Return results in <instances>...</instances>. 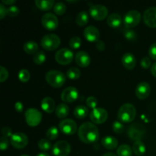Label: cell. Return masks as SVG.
<instances>
[{"label": "cell", "mask_w": 156, "mask_h": 156, "mask_svg": "<svg viewBox=\"0 0 156 156\" xmlns=\"http://www.w3.org/2000/svg\"><path fill=\"white\" fill-rule=\"evenodd\" d=\"M79 138L82 143L90 144L97 141L99 138V131L92 123L87 122L81 125L78 130Z\"/></svg>", "instance_id": "6da1fadb"}, {"label": "cell", "mask_w": 156, "mask_h": 156, "mask_svg": "<svg viewBox=\"0 0 156 156\" xmlns=\"http://www.w3.org/2000/svg\"><path fill=\"white\" fill-rule=\"evenodd\" d=\"M136 115V110L134 105L130 103H126L122 105L117 113L119 120L123 123H130L133 121Z\"/></svg>", "instance_id": "7a4b0ae2"}, {"label": "cell", "mask_w": 156, "mask_h": 156, "mask_svg": "<svg viewBox=\"0 0 156 156\" xmlns=\"http://www.w3.org/2000/svg\"><path fill=\"white\" fill-rule=\"evenodd\" d=\"M66 76L58 70H50L46 74V81L53 88H60L65 84Z\"/></svg>", "instance_id": "3957f363"}, {"label": "cell", "mask_w": 156, "mask_h": 156, "mask_svg": "<svg viewBox=\"0 0 156 156\" xmlns=\"http://www.w3.org/2000/svg\"><path fill=\"white\" fill-rule=\"evenodd\" d=\"M60 38L54 34L44 35L41 41V45L46 50H54L60 45Z\"/></svg>", "instance_id": "277c9868"}, {"label": "cell", "mask_w": 156, "mask_h": 156, "mask_svg": "<svg viewBox=\"0 0 156 156\" xmlns=\"http://www.w3.org/2000/svg\"><path fill=\"white\" fill-rule=\"evenodd\" d=\"M25 121L28 126H37L42 120V114L35 108H29L24 113Z\"/></svg>", "instance_id": "5b68a950"}, {"label": "cell", "mask_w": 156, "mask_h": 156, "mask_svg": "<svg viewBox=\"0 0 156 156\" xmlns=\"http://www.w3.org/2000/svg\"><path fill=\"white\" fill-rule=\"evenodd\" d=\"M141 14L136 10H131L126 12L123 18V24L126 28H132L140 24Z\"/></svg>", "instance_id": "8992f818"}, {"label": "cell", "mask_w": 156, "mask_h": 156, "mask_svg": "<svg viewBox=\"0 0 156 156\" xmlns=\"http://www.w3.org/2000/svg\"><path fill=\"white\" fill-rule=\"evenodd\" d=\"M74 54L69 49L62 48L56 52L55 59L60 65H68L73 60Z\"/></svg>", "instance_id": "52a82bcc"}, {"label": "cell", "mask_w": 156, "mask_h": 156, "mask_svg": "<svg viewBox=\"0 0 156 156\" xmlns=\"http://www.w3.org/2000/svg\"><path fill=\"white\" fill-rule=\"evenodd\" d=\"M89 13L96 21H102L108 16V9L103 5H92L89 9Z\"/></svg>", "instance_id": "ba28073f"}, {"label": "cell", "mask_w": 156, "mask_h": 156, "mask_svg": "<svg viewBox=\"0 0 156 156\" xmlns=\"http://www.w3.org/2000/svg\"><path fill=\"white\" fill-rule=\"evenodd\" d=\"M59 130L61 133L67 136L73 135L77 131V123L72 119H65L59 124Z\"/></svg>", "instance_id": "9c48e42d"}, {"label": "cell", "mask_w": 156, "mask_h": 156, "mask_svg": "<svg viewBox=\"0 0 156 156\" xmlns=\"http://www.w3.org/2000/svg\"><path fill=\"white\" fill-rule=\"evenodd\" d=\"M41 23L44 28L48 30H54L57 28L59 21L54 14L46 13L44 14L41 18Z\"/></svg>", "instance_id": "30bf717a"}, {"label": "cell", "mask_w": 156, "mask_h": 156, "mask_svg": "<svg viewBox=\"0 0 156 156\" xmlns=\"http://www.w3.org/2000/svg\"><path fill=\"white\" fill-rule=\"evenodd\" d=\"M10 142L14 148L21 149L25 148L28 144V138L23 133H15L10 138Z\"/></svg>", "instance_id": "8fae6325"}, {"label": "cell", "mask_w": 156, "mask_h": 156, "mask_svg": "<svg viewBox=\"0 0 156 156\" xmlns=\"http://www.w3.org/2000/svg\"><path fill=\"white\" fill-rule=\"evenodd\" d=\"M108 117V113L104 108H97L93 109L90 113V119L91 122L96 124H101L104 123Z\"/></svg>", "instance_id": "7c38bea8"}, {"label": "cell", "mask_w": 156, "mask_h": 156, "mask_svg": "<svg viewBox=\"0 0 156 156\" xmlns=\"http://www.w3.org/2000/svg\"><path fill=\"white\" fill-rule=\"evenodd\" d=\"M71 152V146L66 141H59L55 143L52 153L55 156H67Z\"/></svg>", "instance_id": "4fadbf2b"}, {"label": "cell", "mask_w": 156, "mask_h": 156, "mask_svg": "<svg viewBox=\"0 0 156 156\" xmlns=\"http://www.w3.org/2000/svg\"><path fill=\"white\" fill-rule=\"evenodd\" d=\"M79 91L74 87H68L62 91L61 99L66 103H72L76 101L79 98Z\"/></svg>", "instance_id": "5bb4252c"}, {"label": "cell", "mask_w": 156, "mask_h": 156, "mask_svg": "<svg viewBox=\"0 0 156 156\" xmlns=\"http://www.w3.org/2000/svg\"><path fill=\"white\" fill-rule=\"evenodd\" d=\"M143 21L148 27H156V7L146 9L143 14Z\"/></svg>", "instance_id": "9a60e30c"}, {"label": "cell", "mask_w": 156, "mask_h": 156, "mask_svg": "<svg viewBox=\"0 0 156 156\" xmlns=\"http://www.w3.org/2000/svg\"><path fill=\"white\" fill-rule=\"evenodd\" d=\"M127 133H128V136H129V137L131 139V140L138 141V140H140V139L142 138V136L144 135L145 133L144 126H142V125L135 123V124H133L132 126H129Z\"/></svg>", "instance_id": "2e32d148"}, {"label": "cell", "mask_w": 156, "mask_h": 156, "mask_svg": "<svg viewBox=\"0 0 156 156\" xmlns=\"http://www.w3.org/2000/svg\"><path fill=\"white\" fill-rule=\"evenodd\" d=\"M150 85L148 82H140L136 88V95L137 96L139 99H141V100L147 98L150 94Z\"/></svg>", "instance_id": "e0dca14e"}, {"label": "cell", "mask_w": 156, "mask_h": 156, "mask_svg": "<svg viewBox=\"0 0 156 156\" xmlns=\"http://www.w3.org/2000/svg\"><path fill=\"white\" fill-rule=\"evenodd\" d=\"M84 37L89 42H97L99 41L100 32L94 26H88L84 30Z\"/></svg>", "instance_id": "ac0fdd59"}, {"label": "cell", "mask_w": 156, "mask_h": 156, "mask_svg": "<svg viewBox=\"0 0 156 156\" xmlns=\"http://www.w3.org/2000/svg\"><path fill=\"white\" fill-rule=\"evenodd\" d=\"M75 60H76V64L82 68L88 67L91 63V57L88 53L85 51L78 52L75 57Z\"/></svg>", "instance_id": "d6986e66"}, {"label": "cell", "mask_w": 156, "mask_h": 156, "mask_svg": "<svg viewBox=\"0 0 156 156\" xmlns=\"http://www.w3.org/2000/svg\"><path fill=\"white\" fill-rule=\"evenodd\" d=\"M122 63L123 66L127 69H133L136 64V57L133 54L130 53H125L121 59Z\"/></svg>", "instance_id": "ffe728a7"}, {"label": "cell", "mask_w": 156, "mask_h": 156, "mask_svg": "<svg viewBox=\"0 0 156 156\" xmlns=\"http://www.w3.org/2000/svg\"><path fill=\"white\" fill-rule=\"evenodd\" d=\"M41 108L46 113L51 114L56 111V103L54 100L50 97H46L41 101Z\"/></svg>", "instance_id": "44dd1931"}, {"label": "cell", "mask_w": 156, "mask_h": 156, "mask_svg": "<svg viewBox=\"0 0 156 156\" xmlns=\"http://www.w3.org/2000/svg\"><path fill=\"white\" fill-rule=\"evenodd\" d=\"M101 144L105 149H109V150H114L118 146V141L114 137L108 136H105L102 139Z\"/></svg>", "instance_id": "7402d4cb"}, {"label": "cell", "mask_w": 156, "mask_h": 156, "mask_svg": "<svg viewBox=\"0 0 156 156\" xmlns=\"http://www.w3.org/2000/svg\"><path fill=\"white\" fill-rule=\"evenodd\" d=\"M108 24L110 27L113 28H116L121 25L122 24V18L119 14L112 13L108 16Z\"/></svg>", "instance_id": "603a6c76"}, {"label": "cell", "mask_w": 156, "mask_h": 156, "mask_svg": "<svg viewBox=\"0 0 156 156\" xmlns=\"http://www.w3.org/2000/svg\"><path fill=\"white\" fill-rule=\"evenodd\" d=\"M55 2L53 0H36L35 5L42 11H49L54 7Z\"/></svg>", "instance_id": "cb8c5ba5"}, {"label": "cell", "mask_w": 156, "mask_h": 156, "mask_svg": "<svg viewBox=\"0 0 156 156\" xmlns=\"http://www.w3.org/2000/svg\"><path fill=\"white\" fill-rule=\"evenodd\" d=\"M69 108L66 104H59L56 108V114L59 118L63 119L68 116Z\"/></svg>", "instance_id": "d4e9b609"}, {"label": "cell", "mask_w": 156, "mask_h": 156, "mask_svg": "<svg viewBox=\"0 0 156 156\" xmlns=\"http://www.w3.org/2000/svg\"><path fill=\"white\" fill-rule=\"evenodd\" d=\"M146 151V146H145V144L141 141V140L136 141L135 143H133V152H134V154H135L136 155L142 156L143 155H144Z\"/></svg>", "instance_id": "484cf974"}, {"label": "cell", "mask_w": 156, "mask_h": 156, "mask_svg": "<svg viewBox=\"0 0 156 156\" xmlns=\"http://www.w3.org/2000/svg\"><path fill=\"white\" fill-rule=\"evenodd\" d=\"M88 109L84 105H78L74 110V116L78 119H84L88 116Z\"/></svg>", "instance_id": "4316f807"}, {"label": "cell", "mask_w": 156, "mask_h": 156, "mask_svg": "<svg viewBox=\"0 0 156 156\" xmlns=\"http://www.w3.org/2000/svg\"><path fill=\"white\" fill-rule=\"evenodd\" d=\"M24 50L27 54H34L36 53L38 50V45L34 41H27L24 44Z\"/></svg>", "instance_id": "83f0119b"}, {"label": "cell", "mask_w": 156, "mask_h": 156, "mask_svg": "<svg viewBox=\"0 0 156 156\" xmlns=\"http://www.w3.org/2000/svg\"><path fill=\"white\" fill-rule=\"evenodd\" d=\"M88 19H89V16H88V12L85 11H82V12H79L76 16V24L79 26H85L88 22Z\"/></svg>", "instance_id": "f1b7e54d"}, {"label": "cell", "mask_w": 156, "mask_h": 156, "mask_svg": "<svg viewBox=\"0 0 156 156\" xmlns=\"http://www.w3.org/2000/svg\"><path fill=\"white\" fill-rule=\"evenodd\" d=\"M133 152V149L126 144L121 145L117 148V156H132Z\"/></svg>", "instance_id": "f546056e"}, {"label": "cell", "mask_w": 156, "mask_h": 156, "mask_svg": "<svg viewBox=\"0 0 156 156\" xmlns=\"http://www.w3.org/2000/svg\"><path fill=\"white\" fill-rule=\"evenodd\" d=\"M66 76L71 80H76L81 76V71L76 67H72L67 70Z\"/></svg>", "instance_id": "4dcf8cb0"}, {"label": "cell", "mask_w": 156, "mask_h": 156, "mask_svg": "<svg viewBox=\"0 0 156 156\" xmlns=\"http://www.w3.org/2000/svg\"><path fill=\"white\" fill-rule=\"evenodd\" d=\"M46 136H47V137L50 140H56L58 137V136H59V129H58L56 126H51V127H50L47 129Z\"/></svg>", "instance_id": "1f68e13d"}, {"label": "cell", "mask_w": 156, "mask_h": 156, "mask_svg": "<svg viewBox=\"0 0 156 156\" xmlns=\"http://www.w3.org/2000/svg\"><path fill=\"white\" fill-rule=\"evenodd\" d=\"M34 62L37 65H41L46 61V55L44 52L38 51L34 56Z\"/></svg>", "instance_id": "d6a6232c"}, {"label": "cell", "mask_w": 156, "mask_h": 156, "mask_svg": "<svg viewBox=\"0 0 156 156\" xmlns=\"http://www.w3.org/2000/svg\"><path fill=\"white\" fill-rule=\"evenodd\" d=\"M123 34L125 38L129 41H134L136 40L137 34L133 30L130 28H124L123 29Z\"/></svg>", "instance_id": "836d02e7"}, {"label": "cell", "mask_w": 156, "mask_h": 156, "mask_svg": "<svg viewBox=\"0 0 156 156\" xmlns=\"http://www.w3.org/2000/svg\"><path fill=\"white\" fill-rule=\"evenodd\" d=\"M66 6L63 2H61L56 3L53 7V12L56 15H63L66 12Z\"/></svg>", "instance_id": "e575fe53"}, {"label": "cell", "mask_w": 156, "mask_h": 156, "mask_svg": "<svg viewBox=\"0 0 156 156\" xmlns=\"http://www.w3.org/2000/svg\"><path fill=\"white\" fill-rule=\"evenodd\" d=\"M82 45V40L77 36L73 37L69 41V47L73 50H78Z\"/></svg>", "instance_id": "d590c367"}, {"label": "cell", "mask_w": 156, "mask_h": 156, "mask_svg": "<svg viewBox=\"0 0 156 156\" xmlns=\"http://www.w3.org/2000/svg\"><path fill=\"white\" fill-rule=\"evenodd\" d=\"M38 147L41 150L47 152V151L50 150L52 147V144L48 140H45V139H42L38 142Z\"/></svg>", "instance_id": "8d00e7d4"}, {"label": "cell", "mask_w": 156, "mask_h": 156, "mask_svg": "<svg viewBox=\"0 0 156 156\" xmlns=\"http://www.w3.org/2000/svg\"><path fill=\"white\" fill-rule=\"evenodd\" d=\"M18 79L21 82H28L29 79L30 78V72L27 69H21L20 70L19 73H18Z\"/></svg>", "instance_id": "74e56055"}, {"label": "cell", "mask_w": 156, "mask_h": 156, "mask_svg": "<svg viewBox=\"0 0 156 156\" xmlns=\"http://www.w3.org/2000/svg\"><path fill=\"white\" fill-rule=\"evenodd\" d=\"M112 127H113V130H114V133L117 134H120L121 133L123 132V129H124V126L122 123H120V121H116L114 122L112 125Z\"/></svg>", "instance_id": "f35d334b"}, {"label": "cell", "mask_w": 156, "mask_h": 156, "mask_svg": "<svg viewBox=\"0 0 156 156\" xmlns=\"http://www.w3.org/2000/svg\"><path fill=\"white\" fill-rule=\"evenodd\" d=\"M86 105L89 108H91V109H95L97 108L98 105V100L96 98L93 97V96H90L88 98L86 99Z\"/></svg>", "instance_id": "ab89813d"}, {"label": "cell", "mask_w": 156, "mask_h": 156, "mask_svg": "<svg viewBox=\"0 0 156 156\" xmlns=\"http://www.w3.org/2000/svg\"><path fill=\"white\" fill-rule=\"evenodd\" d=\"M19 9L15 5H12L8 9V15L9 17H16L19 14Z\"/></svg>", "instance_id": "60d3db41"}, {"label": "cell", "mask_w": 156, "mask_h": 156, "mask_svg": "<svg viewBox=\"0 0 156 156\" xmlns=\"http://www.w3.org/2000/svg\"><path fill=\"white\" fill-rule=\"evenodd\" d=\"M0 82H4L5 81L7 80L8 77H9V72L6 69L5 67L0 66Z\"/></svg>", "instance_id": "b9f144b4"}, {"label": "cell", "mask_w": 156, "mask_h": 156, "mask_svg": "<svg viewBox=\"0 0 156 156\" xmlns=\"http://www.w3.org/2000/svg\"><path fill=\"white\" fill-rule=\"evenodd\" d=\"M2 134L5 138H11L12 136L13 135L12 129L10 127H9V126H5V127H3L2 129Z\"/></svg>", "instance_id": "7bdbcfd3"}, {"label": "cell", "mask_w": 156, "mask_h": 156, "mask_svg": "<svg viewBox=\"0 0 156 156\" xmlns=\"http://www.w3.org/2000/svg\"><path fill=\"white\" fill-rule=\"evenodd\" d=\"M9 145V142L8 138H5V137L2 136L0 139V149L1 150H5V149H8Z\"/></svg>", "instance_id": "ee69618b"}, {"label": "cell", "mask_w": 156, "mask_h": 156, "mask_svg": "<svg viewBox=\"0 0 156 156\" xmlns=\"http://www.w3.org/2000/svg\"><path fill=\"white\" fill-rule=\"evenodd\" d=\"M149 55L152 59L156 60V42L152 44L149 49Z\"/></svg>", "instance_id": "f6af8a7d"}, {"label": "cell", "mask_w": 156, "mask_h": 156, "mask_svg": "<svg viewBox=\"0 0 156 156\" xmlns=\"http://www.w3.org/2000/svg\"><path fill=\"white\" fill-rule=\"evenodd\" d=\"M151 65H152L151 59L149 57H147V56L144 57L141 60V66L143 69H149V67H152Z\"/></svg>", "instance_id": "bcb514c9"}, {"label": "cell", "mask_w": 156, "mask_h": 156, "mask_svg": "<svg viewBox=\"0 0 156 156\" xmlns=\"http://www.w3.org/2000/svg\"><path fill=\"white\" fill-rule=\"evenodd\" d=\"M6 15H8V9L2 3L0 4V19H3Z\"/></svg>", "instance_id": "7dc6e473"}, {"label": "cell", "mask_w": 156, "mask_h": 156, "mask_svg": "<svg viewBox=\"0 0 156 156\" xmlns=\"http://www.w3.org/2000/svg\"><path fill=\"white\" fill-rule=\"evenodd\" d=\"M96 47H97L98 50H100V51H104L105 49V43L101 41H98L97 42H96Z\"/></svg>", "instance_id": "c3c4849f"}, {"label": "cell", "mask_w": 156, "mask_h": 156, "mask_svg": "<svg viewBox=\"0 0 156 156\" xmlns=\"http://www.w3.org/2000/svg\"><path fill=\"white\" fill-rule=\"evenodd\" d=\"M15 110H16V111L21 113V112H22L23 109H24V105H23V104L21 103V102L18 101L15 103Z\"/></svg>", "instance_id": "681fc988"}, {"label": "cell", "mask_w": 156, "mask_h": 156, "mask_svg": "<svg viewBox=\"0 0 156 156\" xmlns=\"http://www.w3.org/2000/svg\"><path fill=\"white\" fill-rule=\"evenodd\" d=\"M2 4H5V5H13L14 3L16 2V1L15 0H2Z\"/></svg>", "instance_id": "f907efd6"}, {"label": "cell", "mask_w": 156, "mask_h": 156, "mask_svg": "<svg viewBox=\"0 0 156 156\" xmlns=\"http://www.w3.org/2000/svg\"><path fill=\"white\" fill-rule=\"evenodd\" d=\"M151 73H152V76L156 78V62H155L151 67Z\"/></svg>", "instance_id": "816d5d0a"}, {"label": "cell", "mask_w": 156, "mask_h": 156, "mask_svg": "<svg viewBox=\"0 0 156 156\" xmlns=\"http://www.w3.org/2000/svg\"><path fill=\"white\" fill-rule=\"evenodd\" d=\"M102 156H117V155H116V154L112 153V152H108V153L104 154Z\"/></svg>", "instance_id": "f5cc1de1"}, {"label": "cell", "mask_w": 156, "mask_h": 156, "mask_svg": "<svg viewBox=\"0 0 156 156\" xmlns=\"http://www.w3.org/2000/svg\"><path fill=\"white\" fill-rule=\"evenodd\" d=\"M36 156H50L49 154H47V152H41V153L37 154Z\"/></svg>", "instance_id": "db71d44e"}, {"label": "cell", "mask_w": 156, "mask_h": 156, "mask_svg": "<svg viewBox=\"0 0 156 156\" xmlns=\"http://www.w3.org/2000/svg\"><path fill=\"white\" fill-rule=\"evenodd\" d=\"M21 156H29V155H21Z\"/></svg>", "instance_id": "11a10c76"}]
</instances>
